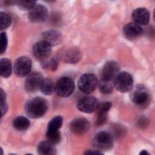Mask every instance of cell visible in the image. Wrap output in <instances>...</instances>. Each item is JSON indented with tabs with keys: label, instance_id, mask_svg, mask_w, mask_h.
Listing matches in <instances>:
<instances>
[{
	"label": "cell",
	"instance_id": "1",
	"mask_svg": "<svg viewBox=\"0 0 155 155\" xmlns=\"http://www.w3.org/2000/svg\"><path fill=\"white\" fill-rule=\"evenodd\" d=\"M47 100L41 97H36L28 100L25 105L27 115L32 119L43 116L48 109Z\"/></svg>",
	"mask_w": 155,
	"mask_h": 155
},
{
	"label": "cell",
	"instance_id": "2",
	"mask_svg": "<svg viewBox=\"0 0 155 155\" xmlns=\"http://www.w3.org/2000/svg\"><path fill=\"white\" fill-rule=\"evenodd\" d=\"M93 143L97 150L107 151L112 148L113 139L108 132L101 131L97 133L94 137Z\"/></svg>",
	"mask_w": 155,
	"mask_h": 155
},
{
	"label": "cell",
	"instance_id": "3",
	"mask_svg": "<svg viewBox=\"0 0 155 155\" xmlns=\"http://www.w3.org/2000/svg\"><path fill=\"white\" fill-rule=\"evenodd\" d=\"M114 85L120 92L129 91L133 86V78L128 72L122 71L119 73L114 81Z\"/></svg>",
	"mask_w": 155,
	"mask_h": 155
},
{
	"label": "cell",
	"instance_id": "4",
	"mask_svg": "<svg viewBox=\"0 0 155 155\" xmlns=\"http://www.w3.org/2000/svg\"><path fill=\"white\" fill-rule=\"evenodd\" d=\"M97 85L96 76L91 73L84 74L78 81L79 89L83 93L89 94L93 92Z\"/></svg>",
	"mask_w": 155,
	"mask_h": 155
},
{
	"label": "cell",
	"instance_id": "5",
	"mask_svg": "<svg viewBox=\"0 0 155 155\" xmlns=\"http://www.w3.org/2000/svg\"><path fill=\"white\" fill-rule=\"evenodd\" d=\"M74 83L69 77H62L56 84L55 91L61 97H66L70 96L74 91Z\"/></svg>",
	"mask_w": 155,
	"mask_h": 155
},
{
	"label": "cell",
	"instance_id": "6",
	"mask_svg": "<svg viewBox=\"0 0 155 155\" xmlns=\"http://www.w3.org/2000/svg\"><path fill=\"white\" fill-rule=\"evenodd\" d=\"M131 99L136 105L145 107L150 101V94L145 87L139 85L131 93Z\"/></svg>",
	"mask_w": 155,
	"mask_h": 155
},
{
	"label": "cell",
	"instance_id": "7",
	"mask_svg": "<svg viewBox=\"0 0 155 155\" xmlns=\"http://www.w3.org/2000/svg\"><path fill=\"white\" fill-rule=\"evenodd\" d=\"M31 68V61L26 56L18 58L14 64V71L18 77H25L29 74Z\"/></svg>",
	"mask_w": 155,
	"mask_h": 155
},
{
	"label": "cell",
	"instance_id": "8",
	"mask_svg": "<svg viewBox=\"0 0 155 155\" xmlns=\"http://www.w3.org/2000/svg\"><path fill=\"white\" fill-rule=\"evenodd\" d=\"M99 105L98 100L94 96L82 97L77 104V108L85 113H91L96 111Z\"/></svg>",
	"mask_w": 155,
	"mask_h": 155
},
{
	"label": "cell",
	"instance_id": "9",
	"mask_svg": "<svg viewBox=\"0 0 155 155\" xmlns=\"http://www.w3.org/2000/svg\"><path fill=\"white\" fill-rule=\"evenodd\" d=\"M43 80L44 78L41 73L34 72L30 73L24 83L25 90L29 93L36 91L39 90Z\"/></svg>",
	"mask_w": 155,
	"mask_h": 155
},
{
	"label": "cell",
	"instance_id": "10",
	"mask_svg": "<svg viewBox=\"0 0 155 155\" xmlns=\"http://www.w3.org/2000/svg\"><path fill=\"white\" fill-rule=\"evenodd\" d=\"M51 51V46L42 40L36 42L33 47V53L34 56L41 61L47 59Z\"/></svg>",
	"mask_w": 155,
	"mask_h": 155
},
{
	"label": "cell",
	"instance_id": "11",
	"mask_svg": "<svg viewBox=\"0 0 155 155\" xmlns=\"http://www.w3.org/2000/svg\"><path fill=\"white\" fill-rule=\"evenodd\" d=\"M48 16L47 7L42 4H37L28 12V19L33 23H40L44 21Z\"/></svg>",
	"mask_w": 155,
	"mask_h": 155
},
{
	"label": "cell",
	"instance_id": "12",
	"mask_svg": "<svg viewBox=\"0 0 155 155\" xmlns=\"http://www.w3.org/2000/svg\"><path fill=\"white\" fill-rule=\"evenodd\" d=\"M143 29L140 25L135 22H130L126 24L123 28V33L126 38L134 40L140 37L143 34Z\"/></svg>",
	"mask_w": 155,
	"mask_h": 155
},
{
	"label": "cell",
	"instance_id": "13",
	"mask_svg": "<svg viewBox=\"0 0 155 155\" xmlns=\"http://www.w3.org/2000/svg\"><path fill=\"white\" fill-rule=\"evenodd\" d=\"M119 65L115 61H108L104 66L102 70V77L107 79L114 81L119 73Z\"/></svg>",
	"mask_w": 155,
	"mask_h": 155
},
{
	"label": "cell",
	"instance_id": "14",
	"mask_svg": "<svg viewBox=\"0 0 155 155\" xmlns=\"http://www.w3.org/2000/svg\"><path fill=\"white\" fill-rule=\"evenodd\" d=\"M90 127L89 121L83 117L74 119L70 124L71 131L77 135H81L86 133Z\"/></svg>",
	"mask_w": 155,
	"mask_h": 155
},
{
	"label": "cell",
	"instance_id": "15",
	"mask_svg": "<svg viewBox=\"0 0 155 155\" xmlns=\"http://www.w3.org/2000/svg\"><path fill=\"white\" fill-rule=\"evenodd\" d=\"M81 58V53L76 48H70L64 51L61 54V59L66 63L75 64Z\"/></svg>",
	"mask_w": 155,
	"mask_h": 155
},
{
	"label": "cell",
	"instance_id": "16",
	"mask_svg": "<svg viewBox=\"0 0 155 155\" xmlns=\"http://www.w3.org/2000/svg\"><path fill=\"white\" fill-rule=\"evenodd\" d=\"M132 19L134 22L138 25H147L150 21V13L145 8H136L132 14Z\"/></svg>",
	"mask_w": 155,
	"mask_h": 155
},
{
	"label": "cell",
	"instance_id": "17",
	"mask_svg": "<svg viewBox=\"0 0 155 155\" xmlns=\"http://www.w3.org/2000/svg\"><path fill=\"white\" fill-rule=\"evenodd\" d=\"M44 41L48 43L51 47L59 44L62 39V36L59 31L55 30H50L43 33Z\"/></svg>",
	"mask_w": 155,
	"mask_h": 155
},
{
	"label": "cell",
	"instance_id": "18",
	"mask_svg": "<svg viewBox=\"0 0 155 155\" xmlns=\"http://www.w3.org/2000/svg\"><path fill=\"white\" fill-rule=\"evenodd\" d=\"M38 153L41 155H53L56 154V149L54 144L47 140L39 143Z\"/></svg>",
	"mask_w": 155,
	"mask_h": 155
},
{
	"label": "cell",
	"instance_id": "19",
	"mask_svg": "<svg viewBox=\"0 0 155 155\" xmlns=\"http://www.w3.org/2000/svg\"><path fill=\"white\" fill-rule=\"evenodd\" d=\"M56 89V84L51 79H44L39 90L45 95H50L54 93Z\"/></svg>",
	"mask_w": 155,
	"mask_h": 155
},
{
	"label": "cell",
	"instance_id": "20",
	"mask_svg": "<svg viewBox=\"0 0 155 155\" xmlns=\"http://www.w3.org/2000/svg\"><path fill=\"white\" fill-rule=\"evenodd\" d=\"M12 71V64L9 59L2 58L0 61V74L4 78H8Z\"/></svg>",
	"mask_w": 155,
	"mask_h": 155
},
{
	"label": "cell",
	"instance_id": "21",
	"mask_svg": "<svg viewBox=\"0 0 155 155\" xmlns=\"http://www.w3.org/2000/svg\"><path fill=\"white\" fill-rule=\"evenodd\" d=\"M114 81L101 78L99 83L100 91L104 94H110L114 88Z\"/></svg>",
	"mask_w": 155,
	"mask_h": 155
},
{
	"label": "cell",
	"instance_id": "22",
	"mask_svg": "<svg viewBox=\"0 0 155 155\" xmlns=\"http://www.w3.org/2000/svg\"><path fill=\"white\" fill-rule=\"evenodd\" d=\"M13 127L18 130L24 131L28 128L30 123L28 119L23 116H19L16 117L13 122Z\"/></svg>",
	"mask_w": 155,
	"mask_h": 155
},
{
	"label": "cell",
	"instance_id": "23",
	"mask_svg": "<svg viewBox=\"0 0 155 155\" xmlns=\"http://www.w3.org/2000/svg\"><path fill=\"white\" fill-rule=\"evenodd\" d=\"M63 119L61 116H57L53 118L48 123L47 131H58L61 127Z\"/></svg>",
	"mask_w": 155,
	"mask_h": 155
},
{
	"label": "cell",
	"instance_id": "24",
	"mask_svg": "<svg viewBox=\"0 0 155 155\" xmlns=\"http://www.w3.org/2000/svg\"><path fill=\"white\" fill-rule=\"evenodd\" d=\"M43 68L49 69L51 71H55L58 66V61L56 58H51L50 59H45L41 61Z\"/></svg>",
	"mask_w": 155,
	"mask_h": 155
},
{
	"label": "cell",
	"instance_id": "25",
	"mask_svg": "<svg viewBox=\"0 0 155 155\" xmlns=\"http://www.w3.org/2000/svg\"><path fill=\"white\" fill-rule=\"evenodd\" d=\"M46 137L47 140L53 144L58 143L61 140V136L59 131H47Z\"/></svg>",
	"mask_w": 155,
	"mask_h": 155
},
{
	"label": "cell",
	"instance_id": "26",
	"mask_svg": "<svg viewBox=\"0 0 155 155\" xmlns=\"http://www.w3.org/2000/svg\"><path fill=\"white\" fill-rule=\"evenodd\" d=\"M0 19H1V30H4L7 28L11 24L12 19L10 16L6 13L1 12L0 13Z\"/></svg>",
	"mask_w": 155,
	"mask_h": 155
},
{
	"label": "cell",
	"instance_id": "27",
	"mask_svg": "<svg viewBox=\"0 0 155 155\" xmlns=\"http://www.w3.org/2000/svg\"><path fill=\"white\" fill-rule=\"evenodd\" d=\"M16 5L21 10H30L36 4V2L33 1H16Z\"/></svg>",
	"mask_w": 155,
	"mask_h": 155
},
{
	"label": "cell",
	"instance_id": "28",
	"mask_svg": "<svg viewBox=\"0 0 155 155\" xmlns=\"http://www.w3.org/2000/svg\"><path fill=\"white\" fill-rule=\"evenodd\" d=\"M112 106V104L110 102H103L99 104L97 108V114H107L108 111L110 110Z\"/></svg>",
	"mask_w": 155,
	"mask_h": 155
},
{
	"label": "cell",
	"instance_id": "29",
	"mask_svg": "<svg viewBox=\"0 0 155 155\" xmlns=\"http://www.w3.org/2000/svg\"><path fill=\"white\" fill-rule=\"evenodd\" d=\"M1 93V116H3V115L6 113L7 111V105L6 104V95L4 90L1 88L0 91Z\"/></svg>",
	"mask_w": 155,
	"mask_h": 155
},
{
	"label": "cell",
	"instance_id": "30",
	"mask_svg": "<svg viewBox=\"0 0 155 155\" xmlns=\"http://www.w3.org/2000/svg\"><path fill=\"white\" fill-rule=\"evenodd\" d=\"M0 43H1V53L3 54L7 48V43H8V39L7 35L5 32H2L1 33L0 36Z\"/></svg>",
	"mask_w": 155,
	"mask_h": 155
},
{
	"label": "cell",
	"instance_id": "31",
	"mask_svg": "<svg viewBox=\"0 0 155 155\" xmlns=\"http://www.w3.org/2000/svg\"><path fill=\"white\" fill-rule=\"evenodd\" d=\"M107 119H108L107 114H97V118L95 122V125L97 127L103 125L107 122Z\"/></svg>",
	"mask_w": 155,
	"mask_h": 155
},
{
	"label": "cell",
	"instance_id": "32",
	"mask_svg": "<svg viewBox=\"0 0 155 155\" xmlns=\"http://www.w3.org/2000/svg\"><path fill=\"white\" fill-rule=\"evenodd\" d=\"M138 124L140 127H145L148 125V120L145 118H141L139 120Z\"/></svg>",
	"mask_w": 155,
	"mask_h": 155
},
{
	"label": "cell",
	"instance_id": "33",
	"mask_svg": "<svg viewBox=\"0 0 155 155\" xmlns=\"http://www.w3.org/2000/svg\"><path fill=\"white\" fill-rule=\"evenodd\" d=\"M85 154H102V153L99 150H87L85 153Z\"/></svg>",
	"mask_w": 155,
	"mask_h": 155
},
{
	"label": "cell",
	"instance_id": "34",
	"mask_svg": "<svg viewBox=\"0 0 155 155\" xmlns=\"http://www.w3.org/2000/svg\"><path fill=\"white\" fill-rule=\"evenodd\" d=\"M140 154H149V153L146 150H143L142 152H140Z\"/></svg>",
	"mask_w": 155,
	"mask_h": 155
}]
</instances>
